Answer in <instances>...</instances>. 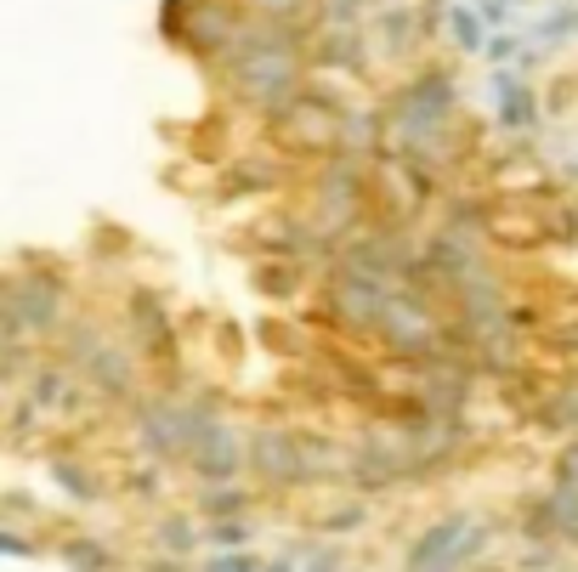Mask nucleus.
<instances>
[{
    "instance_id": "1",
    "label": "nucleus",
    "mask_w": 578,
    "mask_h": 572,
    "mask_svg": "<svg viewBox=\"0 0 578 572\" xmlns=\"http://www.w3.org/2000/svg\"><path fill=\"white\" fill-rule=\"evenodd\" d=\"M488 545V533L483 527H471V516H442L431 522L415 545H408V572H460L476 550Z\"/></svg>"
},
{
    "instance_id": "2",
    "label": "nucleus",
    "mask_w": 578,
    "mask_h": 572,
    "mask_svg": "<svg viewBox=\"0 0 578 572\" xmlns=\"http://www.w3.org/2000/svg\"><path fill=\"white\" fill-rule=\"evenodd\" d=\"M250 459H256L261 477L279 482V488L306 477V443H295V436H284V431H261L256 448H250Z\"/></svg>"
},
{
    "instance_id": "3",
    "label": "nucleus",
    "mask_w": 578,
    "mask_h": 572,
    "mask_svg": "<svg viewBox=\"0 0 578 572\" xmlns=\"http://www.w3.org/2000/svg\"><path fill=\"white\" fill-rule=\"evenodd\" d=\"M188 459H193V470H199L204 482H227V477H238V443H233V431H227L222 420L199 436Z\"/></svg>"
},
{
    "instance_id": "4",
    "label": "nucleus",
    "mask_w": 578,
    "mask_h": 572,
    "mask_svg": "<svg viewBox=\"0 0 578 572\" xmlns=\"http://www.w3.org/2000/svg\"><path fill=\"white\" fill-rule=\"evenodd\" d=\"M63 561L75 572H109V550L97 545V538H68L63 545Z\"/></svg>"
},
{
    "instance_id": "5",
    "label": "nucleus",
    "mask_w": 578,
    "mask_h": 572,
    "mask_svg": "<svg viewBox=\"0 0 578 572\" xmlns=\"http://www.w3.org/2000/svg\"><path fill=\"white\" fill-rule=\"evenodd\" d=\"M52 477H57V482H63L68 493H75V499H97V482H86V477H80V465L57 459V465H52Z\"/></svg>"
},
{
    "instance_id": "6",
    "label": "nucleus",
    "mask_w": 578,
    "mask_h": 572,
    "mask_svg": "<svg viewBox=\"0 0 578 572\" xmlns=\"http://www.w3.org/2000/svg\"><path fill=\"white\" fill-rule=\"evenodd\" d=\"M159 538H165V550H170V556H188V550H193V522H182V516H177V522H165Z\"/></svg>"
},
{
    "instance_id": "7",
    "label": "nucleus",
    "mask_w": 578,
    "mask_h": 572,
    "mask_svg": "<svg viewBox=\"0 0 578 572\" xmlns=\"http://www.w3.org/2000/svg\"><path fill=\"white\" fill-rule=\"evenodd\" d=\"M245 538H250L245 522H216V527H211V545H216V550H245Z\"/></svg>"
},
{
    "instance_id": "8",
    "label": "nucleus",
    "mask_w": 578,
    "mask_h": 572,
    "mask_svg": "<svg viewBox=\"0 0 578 572\" xmlns=\"http://www.w3.org/2000/svg\"><path fill=\"white\" fill-rule=\"evenodd\" d=\"M204 572H256V556H245V550H222Z\"/></svg>"
},
{
    "instance_id": "9",
    "label": "nucleus",
    "mask_w": 578,
    "mask_h": 572,
    "mask_svg": "<svg viewBox=\"0 0 578 572\" xmlns=\"http://www.w3.org/2000/svg\"><path fill=\"white\" fill-rule=\"evenodd\" d=\"M454 18V35H460V46L465 52H476V41H483V28H476V18L471 12H449Z\"/></svg>"
},
{
    "instance_id": "10",
    "label": "nucleus",
    "mask_w": 578,
    "mask_h": 572,
    "mask_svg": "<svg viewBox=\"0 0 578 572\" xmlns=\"http://www.w3.org/2000/svg\"><path fill=\"white\" fill-rule=\"evenodd\" d=\"M211 511L227 516V511H245V493H211Z\"/></svg>"
},
{
    "instance_id": "11",
    "label": "nucleus",
    "mask_w": 578,
    "mask_h": 572,
    "mask_svg": "<svg viewBox=\"0 0 578 572\" xmlns=\"http://www.w3.org/2000/svg\"><path fill=\"white\" fill-rule=\"evenodd\" d=\"M358 522H363V511H335V516H329L335 533H347V527H358Z\"/></svg>"
},
{
    "instance_id": "12",
    "label": "nucleus",
    "mask_w": 578,
    "mask_h": 572,
    "mask_svg": "<svg viewBox=\"0 0 578 572\" xmlns=\"http://www.w3.org/2000/svg\"><path fill=\"white\" fill-rule=\"evenodd\" d=\"M335 567H340L335 556H318V561H313V567H306V572H335Z\"/></svg>"
},
{
    "instance_id": "13",
    "label": "nucleus",
    "mask_w": 578,
    "mask_h": 572,
    "mask_svg": "<svg viewBox=\"0 0 578 572\" xmlns=\"http://www.w3.org/2000/svg\"><path fill=\"white\" fill-rule=\"evenodd\" d=\"M154 572H182V561H165V567H154Z\"/></svg>"
},
{
    "instance_id": "14",
    "label": "nucleus",
    "mask_w": 578,
    "mask_h": 572,
    "mask_svg": "<svg viewBox=\"0 0 578 572\" xmlns=\"http://www.w3.org/2000/svg\"><path fill=\"white\" fill-rule=\"evenodd\" d=\"M267 572H295V567H290V561H272V567H267Z\"/></svg>"
}]
</instances>
